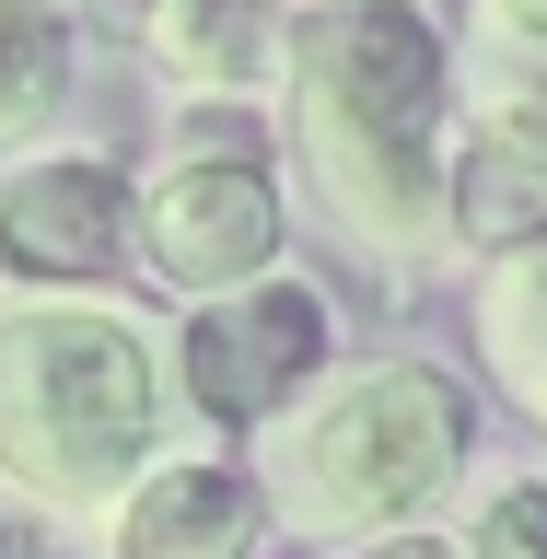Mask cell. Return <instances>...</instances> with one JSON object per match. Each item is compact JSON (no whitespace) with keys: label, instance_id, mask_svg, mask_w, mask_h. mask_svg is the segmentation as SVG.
I'll return each mask as SVG.
<instances>
[{"label":"cell","instance_id":"16","mask_svg":"<svg viewBox=\"0 0 547 559\" xmlns=\"http://www.w3.org/2000/svg\"><path fill=\"white\" fill-rule=\"evenodd\" d=\"M292 12H314V0H292Z\"/></svg>","mask_w":547,"mask_h":559},{"label":"cell","instance_id":"8","mask_svg":"<svg viewBox=\"0 0 547 559\" xmlns=\"http://www.w3.org/2000/svg\"><path fill=\"white\" fill-rule=\"evenodd\" d=\"M292 59V0H140V70L175 105H257Z\"/></svg>","mask_w":547,"mask_h":559},{"label":"cell","instance_id":"4","mask_svg":"<svg viewBox=\"0 0 547 559\" xmlns=\"http://www.w3.org/2000/svg\"><path fill=\"white\" fill-rule=\"evenodd\" d=\"M280 245H292V187H280L269 117L257 105H175L152 164L129 175V269L187 314L269 280Z\"/></svg>","mask_w":547,"mask_h":559},{"label":"cell","instance_id":"12","mask_svg":"<svg viewBox=\"0 0 547 559\" xmlns=\"http://www.w3.org/2000/svg\"><path fill=\"white\" fill-rule=\"evenodd\" d=\"M70 82H82V35L59 0H0V164L47 152Z\"/></svg>","mask_w":547,"mask_h":559},{"label":"cell","instance_id":"9","mask_svg":"<svg viewBox=\"0 0 547 559\" xmlns=\"http://www.w3.org/2000/svg\"><path fill=\"white\" fill-rule=\"evenodd\" d=\"M454 117L547 152V0H454Z\"/></svg>","mask_w":547,"mask_h":559},{"label":"cell","instance_id":"6","mask_svg":"<svg viewBox=\"0 0 547 559\" xmlns=\"http://www.w3.org/2000/svg\"><path fill=\"white\" fill-rule=\"evenodd\" d=\"M0 280L12 292H105V280H129V164L82 152V140L0 164Z\"/></svg>","mask_w":547,"mask_h":559},{"label":"cell","instance_id":"15","mask_svg":"<svg viewBox=\"0 0 547 559\" xmlns=\"http://www.w3.org/2000/svg\"><path fill=\"white\" fill-rule=\"evenodd\" d=\"M0 559H35V513L12 501V489H0Z\"/></svg>","mask_w":547,"mask_h":559},{"label":"cell","instance_id":"2","mask_svg":"<svg viewBox=\"0 0 547 559\" xmlns=\"http://www.w3.org/2000/svg\"><path fill=\"white\" fill-rule=\"evenodd\" d=\"M164 326L117 292H0V489L47 524H105L175 454Z\"/></svg>","mask_w":547,"mask_h":559},{"label":"cell","instance_id":"1","mask_svg":"<svg viewBox=\"0 0 547 559\" xmlns=\"http://www.w3.org/2000/svg\"><path fill=\"white\" fill-rule=\"evenodd\" d=\"M280 187H304L326 245L396 292L454 257V199H443V140H454V59L419 0H314L292 12L280 59Z\"/></svg>","mask_w":547,"mask_h":559},{"label":"cell","instance_id":"14","mask_svg":"<svg viewBox=\"0 0 547 559\" xmlns=\"http://www.w3.org/2000/svg\"><path fill=\"white\" fill-rule=\"evenodd\" d=\"M361 559H466V548H454V524H408V536H384V548H361Z\"/></svg>","mask_w":547,"mask_h":559},{"label":"cell","instance_id":"7","mask_svg":"<svg viewBox=\"0 0 547 559\" xmlns=\"http://www.w3.org/2000/svg\"><path fill=\"white\" fill-rule=\"evenodd\" d=\"M94 536L105 559H257L269 501H257V466L234 443H175Z\"/></svg>","mask_w":547,"mask_h":559},{"label":"cell","instance_id":"13","mask_svg":"<svg viewBox=\"0 0 547 559\" xmlns=\"http://www.w3.org/2000/svg\"><path fill=\"white\" fill-rule=\"evenodd\" d=\"M454 548L466 559H547V466L536 478H478L466 513H454Z\"/></svg>","mask_w":547,"mask_h":559},{"label":"cell","instance_id":"5","mask_svg":"<svg viewBox=\"0 0 547 559\" xmlns=\"http://www.w3.org/2000/svg\"><path fill=\"white\" fill-rule=\"evenodd\" d=\"M164 361H175V408L187 419H210L222 443H257L338 373V314H326L314 280L269 269L245 292H222V304H187Z\"/></svg>","mask_w":547,"mask_h":559},{"label":"cell","instance_id":"11","mask_svg":"<svg viewBox=\"0 0 547 559\" xmlns=\"http://www.w3.org/2000/svg\"><path fill=\"white\" fill-rule=\"evenodd\" d=\"M443 199H454V257H466V269L501 257V245H536L547 234V152L454 117V140H443Z\"/></svg>","mask_w":547,"mask_h":559},{"label":"cell","instance_id":"3","mask_svg":"<svg viewBox=\"0 0 547 559\" xmlns=\"http://www.w3.org/2000/svg\"><path fill=\"white\" fill-rule=\"evenodd\" d=\"M466 454H478L466 384L419 349H373V361H338L280 431H257L245 466L292 548L361 559L408 524H443L466 489Z\"/></svg>","mask_w":547,"mask_h":559},{"label":"cell","instance_id":"10","mask_svg":"<svg viewBox=\"0 0 547 559\" xmlns=\"http://www.w3.org/2000/svg\"><path fill=\"white\" fill-rule=\"evenodd\" d=\"M466 361L489 373V396L513 419L547 431V234L478 257V280H466Z\"/></svg>","mask_w":547,"mask_h":559}]
</instances>
